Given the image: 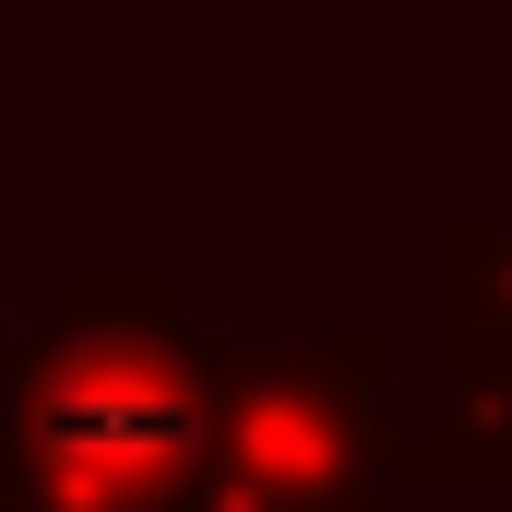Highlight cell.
Wrapping results in <instances>:
<instances>
[{"label": "cell", "mask_w": 512, "mask_h": 512, "mask_svg": "<svg viewBox=\"0 0 512 512\" xmlns=\"http://www.w3.org/2000/svg\"><path fill=\"white\" fill-rule=\"evenodd\" d=\"M453 393L441 417H405V477L429 489H512V346L501 334H441Z\"/></svg>", "instance_id": "3957f363"}, {"label": "cell", "mask_w": 512, "mask_h": 512, "mask_svg": "<svg viewBox=\"0 0 512 512\" xmlns=\"http://www.w3.org/2000/svg\"><path fill=\"white\" fill-rule=\"evenodd\" d=\"M203 370H215V465L191 512H393L405 417L382 393V322H334V334L203 322Z\"/></svg>", "instance_id": "7a4b0ae2"}, {"label": "cell", "mask_w": 512, "mask_h": 512, "mask_svg": "<svg viewBox=\"0 0 512 512\" xmlns=\"http://www.w3.org/2000/svg\"><path fill=\"white\" fill-rule=\"evenodd\" d=\"M0 453L36 512H191L215 465L203 322L167 274H72L0 358Z\"/></svg>", "instance_id": "6da1fadb"}, {"label": "cell", "mask_w": 512, "mask_h": 512, "mask_svg": "<svg viewBox=\"0 0 512 512\" xmlns=\"http://www.w3.org/2000/svg\"><path fill=\"white\" fill-rule=\"evenodd\" d=\"M441 262H453V334H501L512 346V215H453Z\"/></svg>", "instance_id": "277c9868"}, {"label": "cell", "mask_w": 512, "mask_h": 512, "mask_svg": "<svg viewBox=\"0 0 512 512\" xmlns=\"http://www.w3.org/2000/svg\"><path fill=\"white\" fill-rule=\"evenodd\" d=\"M0 274H12V227H0ZM0 358H12V322H0Z\"/></svg>", "instance_id": "8992f818"}, {"label": "cell", "mask_w": 512, "mask_h": 512, "mask_svg": "<svg viewBox=\"0 0 512 512\" xmlns=\"http://www.w3.org/2000/svg\"><path fill=\"white\" fill-rule=\"evenodd\" d=\"M0 512H36V501H24V477H12V453H0Z\"/></svg>", "instance_id": "5b68a950"}]
</instances>
